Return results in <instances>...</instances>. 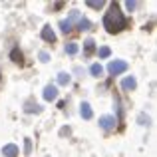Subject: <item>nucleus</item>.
<instances>
[{"mask_svg": "<svg viewBox=\"0 0 157 157\" xmlns=\"http://www.w3.org/2000/svg\"><path fill=\"white\" fill-rule=\"evenodd\" d=\"M125 26V18H123V12L119 10V4H111V8L105 12L104 16V28L109 34H117L119 30H123Z\"/></svg>", "mask_w": 157, "mask_h": 157, "instance_id": "nucleus-1", "label": "nucleus"}, {"mask_svg": "<svg viewBox=\"0 0 157 157\" xmlns=\"http://www.w3.org/2000/svg\"><path fill=\"white\" fill-rule=\"evenodd\" d=\"M125 70H127V62H123V60H113V62H109V66H107V72H109L111 76L123 74Z\"/></svg>", "mask_w": 157, "mask_h": 157, "instance_id": "nucleus-2", "label": "nucleus"}, {"mask_svg": "<svg viewBox=\"0 0 157 157\" xmlns=\"http://www.w3.org/2000/svg\"><path fill=\"white\" fill-rule=\"evenodd\" d=\"M100 127L105 131H111L115 127V117L113 115H101L100 117Z\"/></svg>", "mask_w": 157, "mask_h": 157, "instance_id": "nucleus-3", "label": "nucleus"}, {"mask_svg": "<svg viewBox=\"0 0 157 157\" xmlns=\"http://www.w3.org/2000/svg\"><path fill=\"white\" fill-rule=\"evenodd\" d=\"M56 98H58V88L56 86H46V88H44V100L54 101Z\"/></svg>", "mask_w": 157, "mask_h": 157, "instance_id": "nucleus-4", "label": "nucleus"}, {"mask_svg": "<svg viewBox=\"0 0 157 157\" xmlns=\"http://www.w3.org/2000/svg\"><path fill=\"white\" fill-rule=\"evenodd\" d=\"M80 113L84 119H92L94 117V111H92V105L88 104V101H84V104L80 105Z\"/></svg>", "mask_w": 157, "mask_h": 157, "instance_id": "nucleus-5", "label": "nucleus"}, {"mask_svg": "<svg viewBox=\"0 0 157 157\" xmlns=\"http://www.w3.org/2000/svg\"><path fill=\"white\" fill-rule=\"evenodd\" d=\"M135 86H137V82H135V78H133V76L123 78V80H121V88H123V90H127V92L135 90Z\"/></svg>", "mask_w": 157, "mask_h": 157, "instance_id": "nucleus-6", "label": "nucleus"}, {"mask_svg": "<svg viewBox=\"0 0 157 157\" xmlns=\"http://www.w3.org/2000/svg\"><path fill=\"white\" fill-rule=\"evenodd\" d=\"M2 155H6V157H16V155H18V147H16L14 143H8V145L2 147Z\"/></svg>", "mask_w": 157, "mask_h": 157, "instance_id": "nucleus-7", "label": "nucleus"}, {"mask_svg": "<svg viewBox=\"0 0 157 157\" xmlns=\"http://www.w3.org/2000/svg\"><path fill=\"white\" fill-rule=\"evenodd\" d=\"M42 40H46V42H54V40H56V34H54V30L50 26L42 28Z\"/></svg>", "mask_w": 157, "mask_h": 157, "instance_id": "nucleus-8", "label": "nucleus"}, {"mask_svg": "<svg viewBox=\"0 0 157 157\" xmlns=\"http://www.w3.org/2000/svg\"><path fill=\"white\" fill-rule=\"evenodd\" d=\"M70 80H72V78H70V74H66V72H60V74H58V84H60V86H68Z\"/></svg>", "mask_w": 157, "mask_h": 157, "instance_id": "nucleus-9", "label": "nucleus"}, {"mask_svg": "<svg viewBox=\"0 0 157 157\" xmlns=\"http://www.w3.org/2000/svg\"><path fill=\"white\" fill-rule=\"evenodd\" d=\"M26 111H28V113H40V111H42V107H40L38 104L28 101V104H26Z\"/></svg>", "mask_w": 157, "mask_h": 157, "instance_id": "nucleus-10", "label": "nucleus"}, {"mask_svg": "<svg viewBox=\"0 0 157 157\" xmlns=\"http://www.w3.org/2000/svg\"><path fill=\"white\" fill-rule=\"evenodd\" d=\"M90 72H92V76H98V78H100L101 74H104V68H101L100 64H92V68H90Z\"/></svg>", "mask_w": 157, "mask_h": 157, "instance_id": "nucleus-11", "label": "nucleus"}, {"mask_svg": "<svg viewBox=\"0 0 157 157\" xmlns=\"http://www.w3.org/2000/svg\"><path fill=\"white\" fill-rule=\"evenodd\" d=\"M10 58H12L14 62H18V64H22V52H20L18 48H14V50L10 52Z\"/></svg>", "mask_w": 157, "mask_h": 157, "instance_id": "nucleus-12", "label": "nucleus"}, {"mask_svg": "<svg viewBox=\"0 0 157 157\" xmlns=\"http://www.w3.org/2000/svg\"><path fill=\"white\" fill-rule=\"evenodd\" d=\"M60 28H62V32H64V34H68V32L72 30V22H70V20H62V22H60Z\"/></svg>", "mask_w": 157, "mask_h": 157, "instance_id": "nucleus-13", "label": "nucleus"}, {"mask_svg": "<svg viewBox=\"0 0 157 157\" xmlns=\"http://www.w3.org/2000/svg\"><path fill=\"white\" fill-rule=\"evenodd\" d=\"M66 52H68V54H72V56H74V54H78V44H76V42L66 44Z\"/></svg>", "mask_w": 157, "mask_h": 157, "instance_id": "nucleus-14", "label": "nucleus"}, {"mask_svg": "<svg viewBox=\"0 0 157 157\" xmlns=\"http://www.w3.org/2000/svg\"><path fill=\"white\" fill-rule=\"evenodd\" d=\"M86 4H88L90 8H96V10H100V8L104 6V0H100V2H96V0H88Z\"/></svg>", "mask_w": 157, "mask_h": 157, "instance_id": "nucleus-15", "label": "nucleus"}, {"mask_svg": "<svg viewBox=\"0 0 157 157\" xmlns=\"http://www.w3.org/2000/svg\"><path fill=\"white\" fill-rule=\"evenodd\" d=\"M84 44H86V52H88V54H90V52H94V44H96V42H94L92 38H88Z\"/></svg>", "mask_w": 157, "mask_h": 157, "instance_id": "nucleus-16", "label": "nucleus"}, {"mask_svg": "<svg viewBox=\"0 0 157 157\" xmlns=\"http://www.w3.org/2000/svg\"><path fill=\"white\" fill-rule=\"evenodd\" d=\"M78 28H80L82 32H84V30H88V28H90V22H88L86 18H82V20H80V24H78Z\"/></svg>", "mask_w": 157, "mask_h": 157, "instance_id": "nucleus-17", "label": "nucleus"}, {"mask_svg": "<svg viewBox=\"0 0 157 157\" xmlns=\"http://www.w3.org/2000/svg\"><path fill=\"white\" fill-rule=\"evenodd\" d=\"M109 54H111V50H109V48H107V46L100 48V58H107V56H109Z\"/></svg>", "mask_w": 157, "mask_h": 157, "instance_id": "nucleus-18", "label": "nucleus"}, {"mask_svg": "<svg viewBox=\"0 0 157 157\" xmlns=\"http://www.w3.org/2000/svg\"><path fill=\"white\" fill-rule=\"evenodd\" d=\"M125 8H127V10H135V8H137V2H131V0H127V2H125Z\"/></svg>", "mask_w": 157, "mask_h": 157, "instance_id": "nucleus-19", "label": "nucleus"}, {"mask_svg": "<svg viewBox=\"0 0 157 157\" xmlns=\"http://www.w3.org/2000/svg\"><path fill=\"white\" fill-rule=\"evenodd\" d=\"M40 62H50V54L48 52H40Z\"/></svg>", "mask_w": 157, "mask_h": 157, "instance_id": "nucleus-20", "label": "nucleus"}, {"mask_svg": "<svg viewBox=\"0 0 157 157\" xmlns=\"http://www.w3.org/2000/svg\"><path fill=\"white\" fill-rule=\"evenodd\" d=\"M30 149H32V141H30V139H26V143H24V151L30 153Z\"/></svg>", "mask_w": 157, "mask_h": 157, "instance_id": "nucleus-21", "label": "nucleus"}, {"mask_svg": "<svg viewBox=\"0 0 157 157\" xmlns=\"http://www.w3.org/2000/svg\"><path fill=\"white\" fill-rule=\"evenodd\" d=\"M139 121H141V125H145V113L139 115Z\"/></svg>", "mask_w": 157, "mask_h": 157, "instance_id": "nucleus-22", "label": "nucleus"}]
</instances>
